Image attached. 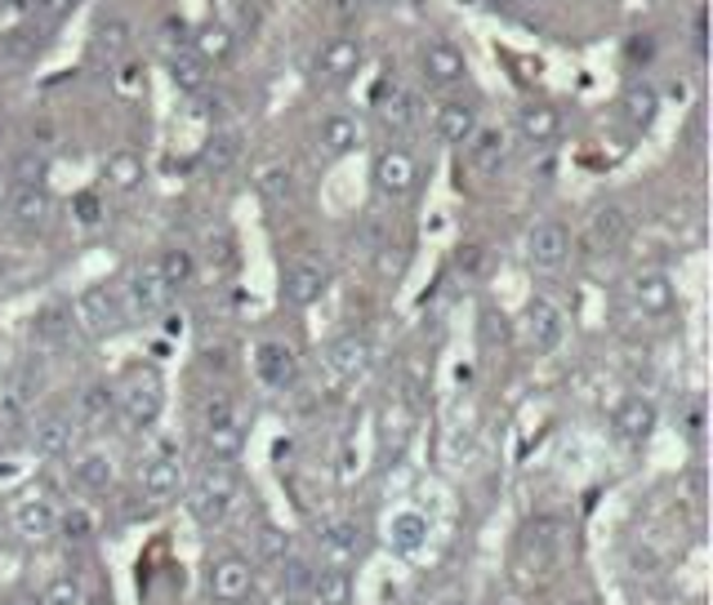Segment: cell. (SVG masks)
Segmentation results:
<instances>
[{"instance_id":"obj_9","label":"cell","mask_w":713,"mask_h":605,"mask_svg":"<svg viewBox=\"0 0 713 605\" xmlns=\"http://www.w3.org/2000/svg\"><path fill=\"white\" fill-rule=\"evenodd\" d=\"M317 548H321V561L344 570V566H353L366 552V530L357 521H344V516L326 521V525H321V534H317Z\"/></svg>"},{"instance_id":"obj_4","label":"cell","mask_w":713,"mask_h":605,"mask_svg":"<svg viewBox=\"0 0 713 605\" xmlns=\"http://www.w3.org/2000/svg\"><path fill=\"white\" fill-rule=\"evenodd\" d=\"M517 557H522V566L540 579L553 574L562 566V525L553 516H536L522 530V539H517Z\"/></svg>"},{"instance_id":"obj_27","label":"cell","mask_w":713,"mask_h":605,"mask_svg":"<svg viewBox=\"0 0 713 605\" xmlns=\"http://www.w3.org/2000/svg\"><path fill=\"white\" fill-rule=\"evenodd\" d=\"M388 544H393V552H402V557H415V552H424V544H428V516L424 512H398L393 521H388Z\"/></svg>"},{"instance_id":"obj_16","label":"cell","mask_w":713,"mask_h":605,"mask_svg":"<svg viewBox=\"0 0 713 605\" xmlns=\"http://www.w3.org/2000/svg\"><path fill=\"white\" fill-rule=\"evenodd\" d=\"M375 365V344L366 334H340V339L326 348V370L335 379H361Z\"/></svg>"},{"instance_id":"obj_19","label":"cell","mask_w":713,"mask_h":605,"mask_svg":"<svg viewBox=\"0 0 713 605\" xmlns=\"http://www.w3.org/2000/svg\"><path fill=\"white\" fill-rule=\"evenodd\" d=\"M629 299H633V307L642 312V316H669L674 312V281H669V272H637L633 281H629Z\"/></svg>"},{"instance_id":"obj_40","label":"cell","mask_w":713,"mask_h":605,"mask_svg":"<svg viewBox=\"0 0 713 605\" xmlns=\"http://www.w3.org/2000/svg\"><path fill=\"white\" fill-rule=\"evenodd\" d=\"M290 552H295V544H290V534L281 525H264V530H258V557H264L268 566H281Z\"/></svg>"},{"instance_id":"obj_22","label":"cell","mask_w":713,"mask_h":605,"mask_svg":"<svg viewBox=\"0 0 713 605\" xmlns=\"http://www.w3.org/2000/svg\"><path fill=\"white\" fill-rule=\"evenodd\" d=\"M357 143H361V125L348 112L321 116V125H317V148L326 152V156H348V152H357Z\"/></svg>"},{"instance_id":"obj_54","label":"cell","mask_w":713,"mask_h":605,"mask_svg":"<svg viewBox=\"0 0 713 605\" xmlns=\"http://www.w3.org/2000/svg\"><path fill=\"white\" fill-rule=\"evenodd\" d=\"M375 5H393V0H375Z\"/></svg>"},{"instance_id":"obj_26","label":"cell","mask_w":713,"mask_h":605,"mask_svg":"<svg viewBox=\"0 0 713 605\" xmlns=\"http://www.w3.org/2000/svg\"><path fill=\"white\" fill-rule=\"evenodd\" d=\"M620 116H624L633 129H652L656 116H660V90L646 85V81H633V85L620 94Z\"/></svg>"},{"instance_id":"obj_35","label":"cell","mask_w":713,"mask_h":605,"mask_svg":"<svg viewBox=\"0 0 713 605\" xmlns=\"http://www.w3.org/2000/svg\"><path fill=\"white\" fill-rule=\"evenodd\" d=\"M170 81H174L179 94H202L210 85V72H206V62L197 54L183 49V54H170Z\"/></svg>"},{"instance_id":"obj_7","label":"cell","mask_w":713,"mask_h":605,"mask_svg":"<svg viewBox=\"0 0 713 605\" xmlns=\"http://www.w3.org/2000/svg\"><path fill=\"white\" fill-rule=\"evenodd\" d=\"M170 294L174 290L161 281L157 263H139L135 272H129V281H125V307H129V316H139V321L161 316L170 307Z\"/></svg>"},{"instance_id":"obj_8","label":"cell","mask_w":713,"mask_h":605,"mask_svg":"<svg viewBox=\"0 0 713 605\" xmlns=\"http://www.w3.org/2000/svg\"><path fill=\"white\" fill-rule=\"evenodd\" d=\"M419 77L437 90H450L469 77V58L450 40H428V45H419Z\"/></svg>"},{"instance_id":"obj_15","label":"cell","mask_w":713,"mask_h":605,"mask_svg":"<svg viewBox=\"0 0 713 605\" xmlns=\"http://www.w3.org/2000/svg\"><path fill=\"white\" fill-rule=\"evenodd\" d=\"M206 583H210V596H219V601H241V596H250V587H254V566H250L241 552H223V557L210 561Z\"/></svg>"},{"instance_id":"obj_38","label":"cell","mask_w":713,"mask_h":605,"mask_svg":"<svg viewBox=\"0 0 713 605\" xmlns=\"http://www.w3.org/2000/svg\"><path fill=\"white\" fill-rule=\"evenodd\" d=\"M237 161H241V133L237 129H219L215 139L202 148V165L215 170V174H228Z\"/></svg>"},{"instance_id":"obj_34","label":"cell","mask_w":713,"mask_h":605,"mask_svg":"<svg viewBox=\"0 0 713 605\" xmlns=\"http://www.w3.org/2000/svg\"><path fill=\"white\" fill-rule=\"evenodd\" d=\"M125 49H129V23L125 19H103L94 27V36H90V54L99 62H116V58H125Z\"/></svg>"},{"instance_id":"obj_17","label":"cell","mask_w":713,"mask_h":605,"mask_svg":"<svg viewBox=\"0 0 713 605\" xmlns=\"http://www.w3.org/2000/svg\"><path fill=\"white\" fill-rule=\"evenodd\" d=\"M10 521H14V534H19V539H27V544H45V539H54V534H58V508L49 499H41V495L19 499Z\"/></svg>"},{"instance_id":"obj_45","label":"cell","mask_w":713,"mask_h":605,"mask_svg":"<svg viewBox=\"0 0 713 605\" xmlns=\"http://www.w3.org/2000/svg\"><path fill=\"white\" fill-rule=\"evenodd\" d=\"M58 530H68V539H72V544L94 539V521H90V512H81V508H72L68 516H58Z\"/></svg>"},{"instance_id":"obj_20","label":"cell","mask_w":713,"mask_h":605,"mask_svg":"<svg viewBox=\"0 0 713 605\" xmlns=\"http://www.w3.org/2000/svg\"><path fill=\"white\" fill-rule=\"evenodd\" d=\"M72 432H77L72 415H62V410L41 415L36 428H32V450H36V458H62V454L72 450Z\"/></svg>"},{"instance_id":"obj_14","label":"cell","mask_w":713,"mask_h":605,"mask_svg":"<svg viewBox=\"0 0 713 605\" xmlns=\"http://www.w3.org/2000/svg\"><path fill=\"white\" fill-rule=\"evenodd\" d=\"M326 286H331L326 267L312 263V258H295V263L286 267V277H281V299H286L290 307H312V303H321Z\"/></svg>"},{"instance_id":"obj_42","label":"cell","mask_w":713,"mask_h":605,"mask_svg":"<svg viewBox=\"0 0 713 605\" xmlns=\"http://www.w3.org/2000/svg\"><path fill=\"white\" fill-rule=\"evenodd\" d=\"M312 561H303L299 552H290L286 561H281V587L290 592V596H308V583H312Z\"/></svg>"},{"instance_id":"obj_6","label":"cell","mask_w":713,"mask_h":605,"mask_svg":"<svg viewBox=\"0 0 713 605\" xmlns=\"http://www.w3.org/2000/svg\"><path fill=\"white\" fill-rule=\"evenodd\" d=\"M522 339H527V348L536 357H549V352L562 348V339H566V316H562V307L553 299L536 294L527 303V312H522Z\"/></svg>"},{"instance_id":"obj_21","label":"cell","mask_w":713,"mask_h":605,"mask_svg":"<svg viewBox=\"0 0 713 605\" xmlns=\"http://www.w3.org/2000/svg\"><path fill=\"white\" fill-rule=\"evenodd\" d=\"M254 370H258V379H264L268 387L281 392V387H290V383L299 379V357H295L290 344H258Z\"/></svg>"},{"instance_id":"obj_30","label":"cell","mask_w":713,"mask_h":605,"mask_svg":"<svg viewBox=\"0 0 713 605\" xmlns=\"http://www.w3.org/2000/svg\"><path fill=\"white\" fill-rule=\"evenodd\" d=\"M629 241V214L620 206H598L589 219V245L594 249H620Z\"/></svg>"},{"instance_id":"obj_44","label":"cell","mask_w":713,"mask_h":605,"mask_svg":"<svg viewBox=\"0 0 713 605\" xmlns=\"http://www.w3.org/2000/svg\"><path fill=\"white\" fill-rule=\"evenodd\" d=\"M68 329H72V321H62L58 307H45V312L36 316V339H45V344H58Z\"/></svg>"},{"instance_id":"obj_32","label":"cell","mask_w":713,"mask_h":605,"mask_svg":"<svg viewBox=\"0 0 713 605\" xmlns=\"http://www.w3.org/2000/svg\"><path fill=\"white\" fill-rule=\"evenodd\" d=\"M308 601L312 605H353V579L348 570H312V583H308Z\"/></svg>"},{"instance_id":"obj_13","label":"cell","mask_w":713,"mask_h":605,"mask_svg":"<svg viewBox=\"0 0 713 605\" xmlns=\"http://www.w3.org/2000/svg\"><path fill=\"white\" fill-rule=\"evenodd\" d=\"M375 116H379V125H383L388 133L415 129V120H419V98H415V90H406L402 81H383L379 94H375Z\"/></svg>"},{"instance_id":"obj_39","label":"cell","mask_w":713,"mask_h":605,"mask_svg":"<svg viewBox=\"0 0 713 605\" xmlns=\"http://www.w3.org/2000/svg\"><path fill=\"white\" fill-rule=\"evenodd\" d=\"M157 272H161V281L170 290H183V286H192V277H197V258H192L187 249H165L157 258Z\"/></svg>"},{"instance_id":"obj_47","label":"cell","mask_w":713,"mask_h":605,"mask_svg":"<svg viewBox=\"0 0 713 605\" xmlns=\"http://www.w3.org/2000/svg\"><path fill=\"white\" fill-rule=\"evenodd\" d=\"M72 214H77V223L94 228V223L103 219V200H99V191H81V196L72 200Z\"/></svg>"},{"instance_id":"obj_25","label":"cell","mask_w":713,"mask_h":605,"mask_svg":"<svg viewBox=\"0 0 713 605\" xmlns=\"http://www.w3.org/2000/svg\"><path fill=\"white\" fill-rule=\"evenodd\" d=\"M517 133H522L527 143H553L557 133H562V116H557V107H549V103H527V107H517Z\"/></svg>"},{"instance_id":"obj_52","label":"cell","mask_w":713,"mask_h":605,"mask_svg":"<svg viewBox=\"0 0 713 605\" xmlns=\"http://www.w3.org/2000/svg\"><path fill=\"white\" fill-rule=\"evenodd\" d=\"M5 605H41V596L36 592H14V596H5Z\"/></svg>"},{"instance_id":"obj_24","label":"cell","mask_w":713,"mask_h":605,"mask_svg":"<svg viewBox=\"0 0 713 605\" xmlns=\"http://www.w3.org/2000/svg\"><path fill=\"white\" fill-rule=\"evenodd\" d=\"M508 152H513V143H508L504 129H478L469 139V161L482 174H499L508 165Z\"/></svg>"},{"instance_id":"obj_33","label":"cell","mask_w":713,"mask_h":605,"mask_svg":"<svg viewBox=\"0 0 713 605\" xmlns=\"http://www.w3.org/2000/svg\"><path fill=\"white\" fill-rule=\"evenodd\" d=\"M187 45H192V54H197L206 67H210V62H228L232 49H237V32H232L228 23H206Z\"/></svg>"},{"instance_id":"obj_43","label":"cell","mask_w":713,"mask_h":605,"mask_svg":"<svg viewBox=\"0 0 713 605\" xmlns=\"http://www.w3.org/2000/svg\"><path fill=\"white\" fill-rule=\"evenodd\" d=\"M41 605H85V587H81L72 574H58V579L41 592Z\"/></svg>"},{"instance_id":"obj_37","label":"cell","mask_w":713,"mask_h":605,"mask_svg":"<svg viewBox=\"0 0 713 605\" xmlns=\"http://www.w3.org/2000/svg\"><path fill=\"white\" fill-rule=\"evenodd\" d=\"M241 445H245V432H241L237 419L206 428V454H210V463H223V467H228V463L241 454Z\"/></svg>"},{"instance_id":"obj_51","label":"cell","mask_w":713,"mask_h":605,"mask_svg":"<svg viewBox=\"0 0 713 605\" xmlns=\"http://www.w3.org/2000/svg\"><path fill=\"white\" fill-rule=\"evenodd\" d=\"M656 54V45L652 40H629V58L637 62V58H652Z\"/></svg>"},{"instance_id":"obj_23","label":"cell","mask_w":713,"mask_h":605,"mask_svg":"<svg viewBox=\"0 0 713 605\" xmlns=\"http://www.w3.org/2000/svg\"><path fill=\"white\" fill-rule=\"evenodd\" d=\"M139 486H143V495H148L152 503L179 499V490H183V463H179V458H170V454L148 458V463H143V477H139Z\"/></svg>"},{"instance_id":"obj_41","label":"cell","mask_w":713,"mask_h":605,"mask_svg":"<svg viewBox=\"0 0 713 605\" xmlns=\"http://www.w3.org/2000/svg\"><path fill=\"white\" fill-rule=\"evenodd\" d=\"M45 174H49V161L41 152H19V161L10 170L14 187H45Z\"/></svg>"},{"instance_id":"obj_48","label":"cell","mask_w":713,"mask_h":605,"mask_svg":"<svg viewBox=\"0 0 713 605\" xmlns=\"http://www.w3.org/2000/svg\"><path fill=\"white\" fill-rule=\"evenodd\" d=\"M202 419H206V428H215V423H228V419H237V410H232V400L219 392V396H210V400H206Z\"/></svg>"},{"instance_id":"obj_5","label":"cell","mask_w":713,"mask_h":605,"mask_svg":"<svg viewBox=\"0 0 713 605\" xmlns=\"http://www.w3.org/2000/svg\"><path fill=\"white\" fill-rule=\"evenodd\" d=\"M68 321L85 334V339H103V334H112L120 325V303L107 286H85L72 307H68Z\"/></svg>"},{"instance_id":"obj_31","label":"cell","mask_w":713,"mask_h":605,"mask_svg":"<svg viewBox=\"0 0 713 605\" xmlns=\"http://www.w3.org/2000/svg\"><path fill=\"white\" fill-rule=\"evenodd\" d=\"M49 214H54V196L45 187H19L14 191V223L23 232H41L49 223Z\"/></svg>"},{"instance_id":"obj_49","label":"cell","mask_w":713,"mask_h":605,"mask_svg":"<svg viewBox=\"0 0 713 605\" xmlns=\"http://www.w3.org/2000/svg\"><path fill=\"white\" fill-rule=\"evenodd\" d=\"M482 334H486V344H504L508 339V325H504V312L486 307L482 312Z\"/></svg>"},{"instance_id":"obj_3","label":"cell","mask_w":713,"mask_h":605,"mask_svg":"<svg viewBox=\"0 0 713 605\" xmlns=\"http://www.w3.org/2000/svg\"><path fill=\"white\" fill-rule=\"evenodd\" d=\"M370 178H375V191L398 206V200H411V196H415V187H419V165H415V156H411L406 148H383V152L375 156V165H370Z\"/></svg>"},{"instance_id":"obj_29","label":"cell","mask_w":713,"mask_h":605,"mask_svg":"<svg viewBox=\"0 0 713 605\" xmlns=\"http://www.w3.org/2000/svg\"><path fill=\"white\" fill-rule=\"evenodd\" d=\"M254 187H258V196H264L268 206H290V200H295V191H299V183H295V170H290L286 161H268V165H258V174H254Z\"/></svg>"},{"instance_id":"obj_1","label":"cell","mask_w":713,"mask_h":605,"mask_svg":"<svg viewBox=\"0 0 713 605\" xmlns=\"http://www.w3.org/2000/svg\"><path fill=\"white\" fill-rule=\"evenodd\" d=\"M112 396H116V406H120L129 428H152L161 419V410H165V379H161L157 365L135 361V365L120 370Z\"/></svg>"},{"instance_id":"obj_18","label":"cell","mask_w":713,"mask_h":605,"mask_svg":"<svg viewBox=\"0 0 713 605\" xmlns=\"http://www.w3.org/2000/svg\"><path fill=\"white\" fill-rule=\"evenodd\" d=\"M478 129H482V125H478V107L464 103V98H446V103L437 107V116H433V133H437L441 143H450V148L469 143Z\"/></svg>"},{"instance_id":"obj_2","label":"cell","mask_w":713,"mask_h":605,"mask_svg":"<svg viewBox=\"0 0 713 605\" xmlns=\"http://www.w3.org/2000/svg\"><path fill=\"white\" fill-rule=\"evenodd\" d=\"M237 503V477H232V467L223 463H206L197 481L187 486V512L192 521H202V525H219Z\"/></svg>"},{"instance_id":"obj_12","label":"cell","mask_w":713,"mask_h":605,"mask_svg":"<svg viewBox=\"0 0 713 605\" xmlns=\"http://www.w3.org/2000/svg\"><path fill=\"white\" fill-rule=\"evenodd\" d=\"M566 258H571V232L562 223L544 219L527 232V263L536 272H557V267H566Z\"/></svg>"},{"instance_id":"obj_28","label":"cell","mask_w":713,"mask_h":605,"mask_svg":"<svg viewBox=\"0 0 713 605\" xmlns=\"http://www.w3.org/2000/svg\"><path fill=\"white\" fill-rule=\"evenodd\" d=\"M72 477H77L81 490H90V495H107L112 481H116V463H112L107 450H85V454L72 463Z\"/></svg>"},{"instance_id":"obj_55","label":"cell","mask_w":713,"mask_h":605,"mask_svg":"<svg viewBox=\"0 0 713 605\" xmlns=\"http://www.w3.org/2000/svg\"><path fill=\"white\" fill-rule=\"evenodd\" d=\"M566 605H585V601H566Z\"/></svg>"},{"instance_id":"obj_53","label":"cell","mask_w":713,"mask_h":605,"mask_svg":"<svg viewBox=\"0 0 713 605\" xmlns=\"http://www.w3.org/2000/svg\"><path fill=\"white\" fill-rule=\"evenodd\" d=\"M695 54L704 58V14H695Z\"/></svg>"},{"instance_id":"obj_36","label":"cell","mask_w":713,"mask_h":605,"mask_svg":"<svg viewBox=\"0 0 713 605\" xmlns=\"http://www.w3.org/2000/svg\"><path fill=\"white\" fill-rule=\"evenodd\" d=\"M103 178L116 191H139L143 187V156L139 152H112L103 161Z\"/></svg>"},{"instance_id":"obj_50","label":"cell","mask_w":713,"mask_h":605,"mask_svg":"<svg viewBox=\"0 0 713 605\" xmlns=\"http://www.w3.org/2000/svg\"><path fill=\"white\" fill-rule=\"evenodd\" d=\"M36 5H41L45 19H62V14H72V10H77V0H36Z\"/></svg>"},{"instance_id":"obj_10","label":"cell","mask_w":713,"mask_h":605,"mask_svg":"<svg viewBox=\"0 0 713 605\" xmlns=\"http://www.w3.org/2000/svg\"><path fill=\"white\" fill-rule=\"evenodd\" d=\"M611 428L624 445H646L652 441V432L660 428V410H656V400L652 396H624L616 415H611Z\"/></svg>"},{"instance_id":"obj_46","label":"cell","mask_w":713,"mask_h":605,"mask_svg":"<svg viewBox=\"0 0 713 605\" xmlns=\"http://www.w3.org/2000/svg\"><path fill=\"white\" fill-rule=\"evenodd\" d=\"M112 400H116V396H112V387H107V383H90V387L81 392V410L99 419V415H107V410H112Z\"/></svg>"},{"instance_id":"obj_11","label":"cell","mask_w":713,"mask_h":605,"mask_svg":"<svg viewBox=\"0 0 713 605\" xmlns=\"http://www.w3.org/2000/svg\"><path fill=\"white\" fill-rule=\"evenodd\" d=\"M361 62H366V40L361 36H331L317 49V72L326 81H335V85L353 81L361 72Z\"/></svg>"}]
</instances>
